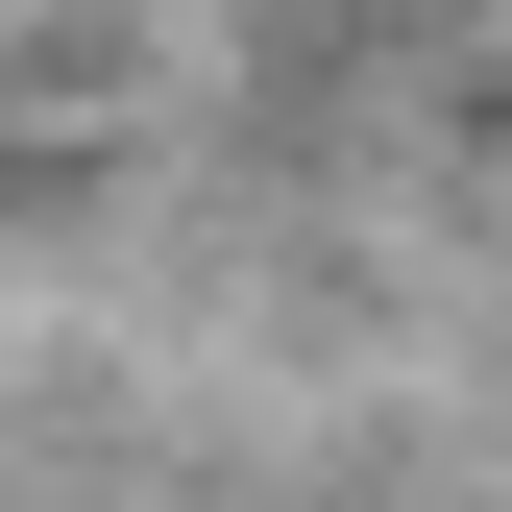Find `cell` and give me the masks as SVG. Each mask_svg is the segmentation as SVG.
I'll return each mask as SVG.
<instances>
[]
</instances>
